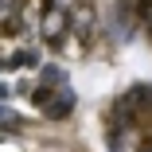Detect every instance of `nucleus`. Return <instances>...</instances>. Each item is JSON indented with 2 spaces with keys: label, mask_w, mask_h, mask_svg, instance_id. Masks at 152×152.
I'll list each match as a JSON object with an SVG mask.
<instances>
[{
  "label": "nucleus",
  "mask_w": 152,
  "mask_h": 152,
  "mask_svg": "<svg viewBox=\"0 0 152 152\" xmlns=\"http://www.w3.org/2000/svg\"><path fill=\"white\" fill-rule=\"evenodd\" d=\"M70 109H74V94L63 86V94H51V102H47V117H70Z\"/></svg>",
  "instance_id": "obj_1"
},
{
  "label": "nucleus",
  "mask_w": 152,
  "mask_h": 152,
  "mask_svg": "<svg viewBox=\"0 0 152 152\" xmlns=\"http://www.w3.org/2000/svg\"><path fill=\"white\" fill-rule=\"evenodd\" d=\"M43 86H66V70L63 66H43Z\"/></svg>",
  "instance_id": "obj_3"
},
{
  "label": "nucleus",
  "mask_w": 152,
  "mask_h": 152,
  "mask_svg": "<svg viewBox=\"0 0 152 152\" xmlns=\"http://www.w3.org/2000/svg\"><path fill=\"white\" fill-rule=\"evenodd\" d=\"M0 129H12V133L20 129V117H16L12 109H4V105H0Z\"/></svg>",
  "instance_id": "obj_4"
},
{
  "label": "nucleus",
  "mask_w": 152,
  "mask_h": 152,
  "mask_svg": "<svg viewBox=\"0 0 152 152\" xmlns=\"http://www.w3.org/2000/svg\"><path fill=\"white\" fill-rule=\"evenodd\" d=\"M58 31H66V8H51L47 20H43V35L47 39H55Z\"/></svg>",
  "instance_id": "obj_2"
}]
</instances>
